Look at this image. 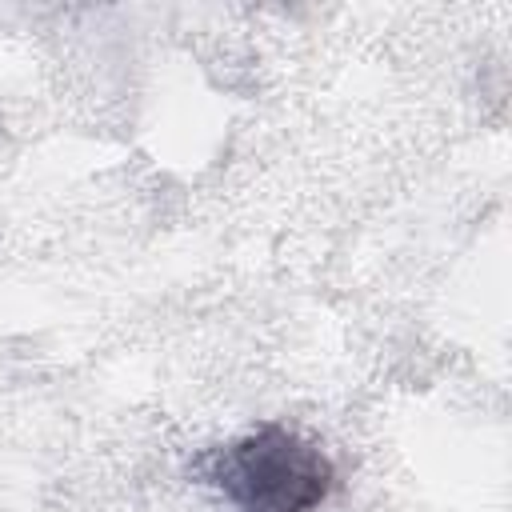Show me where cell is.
<instances>
[{
	"instance_id": "1",
	"label": "cell",
	"mask_w": 512,
	"mask_h": 512,
	"mask_svg": "<svg viewBox=\"0 0 512 512\" xmlns=\"http://www.w3.org/2000/svg\"><path fill=\"white\" fill-rule=\"evenodd\" d=\"M196 476L236 512H316L336 488V468L320 444L284 424H260L212 448Z\"/></svg>"
}]
</instances>
